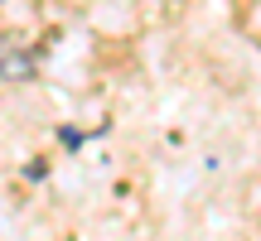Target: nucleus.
I'll return each instance as SVG.
<instances>
[{
    "instance_id": "obj_1",
    "label": "nucleus",
    "mask_w": 261,
    "mask_h": 241,
    "mask_svg": "<svg viewBox=\"0 0 261 241\" xmlns=\"http://www.w3.org/2000/svg\"><path fill=\"white\" fill-rule=\"evenodd\" d=\"M34 73V53L24 48L19 34H0V77L5 82H19V77Z\"/></svg>"
},
{
    "instance_id": "obj_2",
    "label": "nucleus",
    "mask_w": 261,
    "mask_h": 241,
    "mask_svg": "<svg viewBox=\"0 0 261 241\" xmlns=\"http://www.w3.org/2000/svg\"><path fill=\"white\" fill-rule=\"evenodd\" d=\"M58 140H63L68 149H77V145H83V130H73V126H68V130H58Z\"/></svg>"
},
{
    "instance_id": "obj_3",
    "label": "nucleus",
    "mask_w": 261,
    "mask_h": 241,
    "mask_svg": "<svg viewBox=\"0 0 261 241\" xmlns=\"http://www.w3.org/2000/svg\"><path fill=\"white\" fill-rule=\"evenodd\" d=\"M0 5H5V0H0Z\"/></svg>"
}]
</instances>
